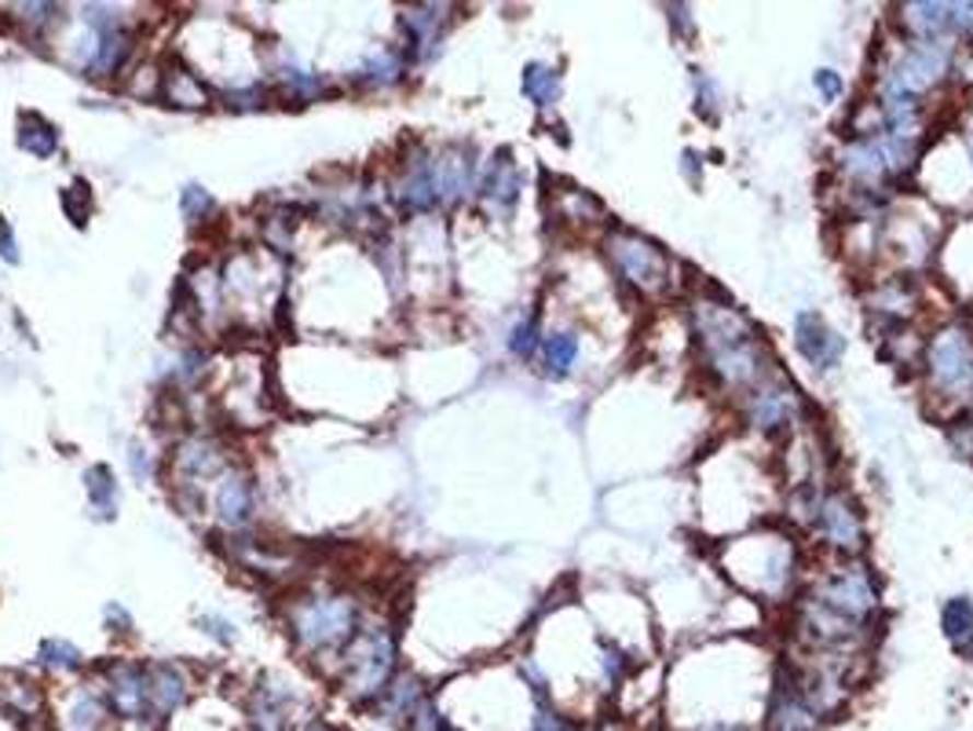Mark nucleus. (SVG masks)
<instances>
[{
    "instance_id": "29",
    "label": "nucleus",
    "mask_w": 973,
    "mask_h": 731,
    "mask_svg": "<svg viewBox=\"0 0 973 731\" xmlns=\"http://www.w3.org/2000/svg\"><path fill=\"white\" fill-rule=\"evenodd\" d=\"M103 724V709L95 698H81L78 706H73V717H70V728L73 731H95Z\"/></svg>"
},
{
    "instance_id": "21",
    "label": "nucleus",
    "mask_w": 973,
    "mask_h": 731,
    "mask_svg": "<svg viewBox=\"0 0 973 731\" xmlns=\"http://www.w3.org/2000/svg\"><path fill=\"white\" fill-rule=\"evenodd\" d=\"M542 355H545L549 373L560 378V373H568L575 366V359H579V337H575V333H553V337H545Z\"/></svg>"
},
{
    "instance_id": "8",
    "label": "nucleus",
    "mask_w": 973,
    "mask_h": 731,
    "mask_svg": "<svg viewBox=\"0 0 973 731\" xmlns=\"http://www.w3.org/2000/svg\"><path fill=\"white\" fill-rule=\"evenodd\" d=\"M795 344H798L801 359H809L812 366H820V370L838 366V359L846 355V340H842L816 311H801L795 318Z\"/></svg>"
},
{
    "instance_id": "18",
    "label": "nucleus",
    "mask_w": 973,
    "mask_h": 731,
    "mask_svg": "<svg viewBox=\"0 0 973 731\" xmlns=\"http://www.w3.org/2000/svg\"><path fill=\"white\" fill-rule=\"evenodd\" d=\"M440 8H410V12L403 15V26H406V37H410V51L417 59L432 56V45L440 40Z\"/></svg>"
},
{
    "instance_id": "3",
    "label": "nucleus",
    "mask_w": 973,
    "mask_h": 731,
    "mask_svg": "<svg viewBox=\"0 0 973 731\" xmlns=\"http://www.w3.org/2000/svg\"><path fill=\"white\" fill-rule=\"evenodd\" d=\"M395 670V640L384 629H370L348 643V695L359 703L381 698L392 684Z\"/></svg>"
},
{
    "instance_id": "10",
    "label": "nucleus",
    "mask_w": 973,
    "mask_h": 731,
    "mask_svg": "<svg viewBox=\"0 0 973 731\" xmlns=\"http://www.w3.org/2000/svg\"><path fill=\"white\" fill-rule=\"evenodd\" d=\"M765 731H820V713L801 698L798 684H779L768 706Z\"/></svg>"
},
{
    "instance_id": "2",
    "label": "nucleus",
    "mask_w": 973,
    "mask_h": 731,
    "mask_svg": "<svg viewBox=\"0 0 973 731\" xmlns=\"http://www.w3.org/2000/svg\"><path fill=\"white\" fill-rule=\"evenodd\" d=\"M951 67V45L945 40H915L904 51V59L885 73L882 81V100H918L926 89L945 78Z\"/></svg>"
},
{
    "instance_id": "33",
    "label": "nucleus",
    "mask_w": 973,
    "mask_h": 731,
    "mask_svg": "<svg viewBox=\"0 0 973 731\" xmlns=\"http://www.w3.org/2000/svg\"><path fill=\"white\" fill-rule=\"evenodd\" d=\"M948 439H951V446H955L962 457H973V421L959 425V428H951Z\"/></svg>"
},
{
    "instance_id": "9",
    "label": "nucleus",
    "mask_w": 973,
    "mask_h": 731,
    "mask_svg": "<svg viewBox=\"0 0 973 731\" xmlns=\"http://www.w3.org/2000/svg\"><path fill=\"white\" fill-rule=\"evenodd\" d=\"M820 531L831 545H838L842 553H857L864 545L860 515L846 494H827V498L820 501Z\"/></svg>"
},
{
    "instance_id": "20",
    "label": "nucleus",
    "mask_w": 973,
    "mask_h": 731,
    "mask_svg": "<svg viewBox=\"0 0 973 731\" xmlns=\"http://www.w3.org/2000/svg\"><path fill=\"white\" fill-rule=\"evenodd\" d=\"M19 147L30 150V154H37V158L56 154V147H59V128H56V125H48L40 114H26V117H23V132H19Z\"/></svg>"
},
{
    "instance_id": "27",
    "label": "nucleus",
    "mask_w": 973,
    "mask_h": 731,
    "mask_svg": "<svg viewBox=\"0 0 973 731\" xmlns=\"http://www.w3.org/2000/svg\"><path fill=\"white\" fill-rule=\"evenodd\" d=\"M399 73H403L399 56H395V51H381L378 59H370L367 67H362V81H367V84H392V81H399Z\"/></svg>"
},
{
    "instance_id": "23",
    "label": "nucleus",
    "mask_w": 973,
    "mask_h": 731,
    "mask_svg": "<svg viewBox=\"0 0 973 731\" xmlns=\"http://www.w3.org/2000/svg\"><path fill=\"white\" fill-rule=\"evenodd\" d=\"M84 487H89V501H92V509H95V512H100V515H111V512H114V504H117V487H114L111 468H106V465L89 468V472H84Z\"/></svg>"
},
{
    "instance_id": "31",
    "label": "nucleus",
    "mask_w": 973,
    "mask_h": 731,
    "mask_svg": "<svg viewBox=\"0 0 973 731\" xmlns=\"http://www.w3.org/2000/svg\"><path fill=\"white\" fill-rule=\"evenodd\" d=\"M534 344H538V322L528 318L517 333H512V351H517V355H531Z\"/></svg>"
},
{
    "instance_id": "26",
    "label": "nucleus",
    "mask_w": 973,
    "mask_h": 731,
    "mask_svg": "<svg viewBox=\"0 0 973 731\" xmlns=\"http://www.w3.org/2000/svg\"><path fill=\"white\" fill-rule=\"evenodd\" d=\"M253 724H256V731H290V717H286L282 695L260 692V703L253 709Z\"/></svg>"
},
{
    "instance_id": "22",
    "label": "nucleus",
    "mask_w": 973,
    "mask_h": 731,
    "mask_svg": "<svg viewBox=\"0 0 973 731\" xmlns=\"http://www.w3.org/2000/svg\"><path fill=\"white\" fill-rule=\"evenodd\" d=\"M523 95L538 106H549L556 95H560V78H556V70L542 67V62H534V67L523 70Z\"/></svg>"
},
{
    "instance_id": "16",
    "label": "nucleus",
    "mask_w": 973,
    "mask_h": 731,
    "mask_svg": "<svg viewBox=\"0 0 973 731\" xmlns=\"http://www.w3.org/2000/svg\"><path fill=\"white\" fill-rule=\"evenodd\" d=\"M151 673V709L158 717L173 713V709L187 698V681L176 665H154Z\"/></svg>"
},
{
    "instance_id": "15",
    "label": "nucleus",
    "mask_w": 973,
    "mask_h": 731,
    "mask_svg": "<svg viewBox=\"0 0 973 731\" xmlns=\"http://www.w3.org/2000/svg\"><path fill=\"white\" fill-rule=\"evenodd\" d=\"M436 201H457L468 190V161L462 154H443L429 161Z\"/></svg>"
},
{
    "instance_id": "17",
    "label": "nucleus",
    "mask_w": 973,
    "mask_h": 731,
    "mask_svg": "<svg viewBox=\"0 0 973 731\" xmlns=\"http://www.w3.org/2000/svg\"><path fill=\"white\" fill-rule=\"evenodd\" d=\"M253 515V483L242 472H231L220 487V520L228 526H242Z\"/></svg>"
},
{
    "instance_id": "5",
    "label": "nucleus",
    "mask_w": 973,
    "mask_h": 731,
    "mask_svg": "<svg viewBox=\"0 0 973 731\" xmlns=\"http://www.w3.org/2000/svg\"><path fill=\"white\" fill-rule=\"evenodd\" d=\"M607 256H612L615 271L626 278L629 286L645 289V293H659L667 286V256L656 242L640 239L634 231H615L607 239Z\"/></svg>"
},
{
    "instance_id": "24",
    "label": "nucleus",
    "mask_w": 973,
    "mask_h": 731,
    "mask_svg": "<svg viewBox=\"0 0 973 731\" xmlns=\"http://www.w3.org/2000/svg\"><path fill=\"white\" fill-rule=\"evenodd\" d=\"M176 461H179V468L190 472V476H212V472L223 465V457L217 454V446L201 443V439H195V443H187V446H179Z\"/></svg>"
},
{
    "instance_id": "30",
    "label": "nucleus",
    "mask_w": 973,
    "mask_h": 731,
    "mask_svg": "<svg viewBox=\"0 0 973 731\" xmlns=\"http://www.w3.org/2000/svg\"><path fill=\"white\" fill-rule=\"evenodd\" d=\"M184 212H187V220H201L206 212H212V198L201 187H187L184 190Z\"/></svg>"
},
{
    "instance_id": "25",
    "label": "nucleus",
    "mask_w": 973,
    "mask_h": 731,
    "mask_svg": "<svg viewBox=\"0 0 973 731\" xmlns=\"http://www.w3.org/2000/svg\"><path fill=\"white\" fill-rule=\"evenodd\" d=\"M165 84H169V100H173L176 106H206V103H209L206 84H201L190 70L169 73Z\"/></svg>"
},
{
    "instance_id": "34",
    "label": "nucleus",
    "mask_w": 973,
    "mask_h": 731,
    "mask_svg": "<svg viewBox=\"0 0 973 731\" xmlns=\"http://www.w3.org/2000/svg\"><path fill=\"white\" fill-rule=\"evenodd\" d=\"M816 89L827 95V100H838V95H842V78L834 70H820L816 73Z\"/></svg>"
},
{
    "instance_id": "28",
    "label": "nucleus",
    "mask_w": 973,
    "mask_h": 731,
    "mask_svg": "<svg viewBox=\"0 0 973 731\" xmlns=\"http://www.w3.org/2000/svg\"><path fill=\"white\" fill-rule=\"evenodd\" d=\"M40 659H45L48 665H56V670H78V665H81V651L73 648V643H67V640H45V648H40Z\"/></svg>"
},
{
    "instance_id": "14",
    "label": "nucleus",
    "mask_w": 973,
    "mask_h": 731,
    "mask_svg": "<svg viewBox=\"0 0 973 731\" xmlns=\"http://www.w3.org/2000/svg\"><path fill=\"white\" fill-rule=\"evenodd\" d=\"M429 698V692L421 687V681L417 676H399V681H392L389 687H384V695L378 698L381 703V713L395 720V724H410V717L417 713V706Z\"/></svg>"
},
{
    "instance_id": "4",
    "label": "nucleus",
    "mask_w": 973,
    "mask_h": 731,
    "mask_svg": "<svg viewBox=\"0 0 973 731\" xmlns=\"http://www.w3.org/2000/svg\"><path fill=\"white\" fill-rule=\"evenodd\" d=\"M926 370L937 392H948L962 399L973 395V337L966 329L937 333L926 355Z\"/></svg>"
},
{
    "instance_id": "13",
    "label": "nucleus",
    "mask_w": 973,
    "mask_h": 731,
    "mask_svg": "<svg viewBox=\"0 0 973 731\" xmlns=\"http://www.w3.org/2000/svg\"><path fill=\"white\" fill-rule=\"evenodd\" d=\"M798 414V395L787 388H765L754 395L751 403V421L757 428H765V432H776V428H784L787 421H795Z\"/></svg>"
},
{
    "instance_id": "35",
    "label": "nucleus",
    "mask_w": 973,
    "mask_h": 731,
    "mask_svg": "<svg viewBox=\"0 0 973 731\" xmlns=\"http://www.w3.org/2000/svg\"><path fill=\"white\" fill-rule=\"evenodd\" d=\"M0 256H4V260H19V253H15V239H12V231H8V223H4V217H0Z\"/></svg>"
},
{
    "instance_id": "19",
    "label": "nucleus",
    "mask_w": 973,
    "mask_h": 731,
    "mask_svg": "<svg viewBox=\"0 0 973 731\" xmlns=\"http://www.w3.org/2000/svg\"><path fill=\"white\" fill-rule=\"evenodd\" d=\"M940 626H945V637L951 640V648L970 651L973 648V604L966 596L948 600L945 611H940Z\"/></svg>"
},
{
    "instance_id": "32",
    "label": "nucleus",
    "mask_w": 973,
    "mask_h": 731,
    "mask_svg": "<svg viewBox=\"0 0 973 731\" xmlns=\"http://www.w3.org/2000/svg\"><path fill=\"white\" fill-rule=\"evenodd\" d=\"M951 34L973 37V4H951Z\"/></svg>"
},
{
    "instance_id": "1",
    "label": "nucleus",
    "mask_w": 973,
    "mask_h": 731,
    "mask_svg": "<svg viewBox=\"0 0 973 731\" xmlns=\"http://www.w3.org/2000/svg\"><path fill=\"white\" fill-rule=\"evenodd\" d=\"M695 326H699V340L707 348V359L721 381L735 384V388H751L765 378L768 355L757 340L754 326L743 315H735L729 308L699 304L695 311Z\"/></svg>"
},
{
    "instance_id": "12",
    "label": "nucleus",
    "mask_w": 973,
    "mask_h": 731,
    "mask_svg": "<svg viewBox=\"0 0 973 731\" xmlns=\"http://www.w3.org/2000/svg\"><path fill=\"white\" fill-rule=\"evenodd\" d=\"M520 195V176H517V165H512V158L501 150V154L490 161L484 179H479V198L487 201L490 209L506 212L512 209V201H517Z\"/></svg>"
},
{
    "instance_id": "7",
    "label": "nucleus",
    "mask_w": 973,
    "mask_h": 731,
    "mask_svg": "<svg viewBox=\"0 0 973 731\" xmlns=\"http://www.w3.org/2000/svg\"><path fill=\"white\" fill-rule=\"evenodd\" d=\"M351 626H356V607H351V600H345V596L318 600V604L304 607L301 615H297V637L304 643H312V648H326V643L348 640Z\"/></svg>"
},
{
    "instance_id": "11",
    "label": "nucleus",
    "mask_w": 973,
    "mask_h": 731,
    "mask_svg": "<svg viewBox=\"0 0 973 731\" xmlns=\"http://www.w3.org/2000/svg\"><path fill=\"white\" fill-rule=\"evenodd\" d=\"M111 706L121 717H139L151 709V673L139 665H117L111 676Z\"/></svg>"
},
{
    "instance_id": "6",
    "label": "nucleus",
    "mask_w": 973,
    "mask_h": 731,
    "mask_svg": "<svg viewBox=\"0 0 973 731\" xmlns=\"http://www.w3.org/2000/svg\"><path fill=\"white\" fill-rule=\"evenodd\" d=\"M812 600H816L820 607H827L831 615H838V618L864 622L874 611V604H879V593H874V585H871V578H868L864 567H846V571L827 578Z\"/></svg>"
}]
</instances>
